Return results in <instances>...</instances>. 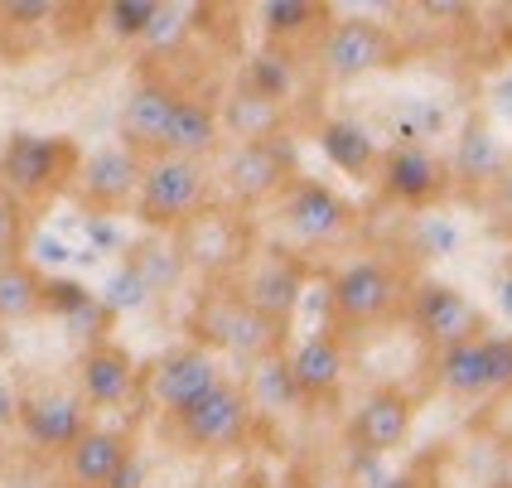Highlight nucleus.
I'll return each instance as SVG.
<instances>
[{
    "mask_svg": "<svg viewBox=\"0 0 512 488\" xmlns=\"http://www.w3.org/2000/svg\"><path fill=\"white\" fill-rule=\"evenodd\" d=\"M508 39H512V34H508Z\"/></svg>",
    "mask_w": 512,
    "mask_h": 488,
    "instance_id": "obj_37",
    "label": "nucleus"
},
{
    "mask_svg": "<svg viewBox=\"0 0 512 488\" xmlns=\"http://www.w3.org/2000/svg\"><path fill=\"white\" fill-rule=\"evenodd\" d=\"M377 189L387 194L401 208H435L455 194L450 184V160L435 155L430 145L421 141H401L382 150V165H377Z\"/></svg>",
    "mask_w": 512,
    "mask_h": 488,
    "instance_id": "obj_12",
    "label": "nucleus"
},
{
    "mask_svg": "<svg viewBox=\"0 0 512 488\" xmlns=\"http://www.w3.org/2000/svg\"><path fill=\"white\" fill-rule=\"evenodd\" d=\"M15 242V199L0 189V247H10Z\"/></svg>",
    "mask_w": 512,
    "mask_h": 488,
    "instance_id": "obj_34",
    "label": "nucleus"
},
{
    "mask_svg": "<svg viewBox=\"0 0 512 488\" xmlns=\"http://www.w3.org/2000/svg\"><path fill=\"white\" fill-rule=\"evenodd\" d=\"M256 421H261V416H256L247 387L223 377L203 402L165 416V421H160V435L170 440L174 450H184V455L218 460V455H237V450H247V445H252Z\"/></svg>",
    "mask_w": 512,
    "mask_h": 488,
    "instance_id": "obj_3",
    "label": "nucleus"
},
{
    "mask_svg": "<svg viewBox=\"0 0 512 488\" xmlns=\"http://www.w3.org/2000/svg\"><path fill=\"white\" fill-rule=\"evenodd\" d=\"M174 257L184 271H194L203 286H223L237 281L247 271V261L256 257V223L252 213L232 208L228 199L208 203L203 213H194L184 228L174 232Z\"/></svg>",
    "mask_w": 512,
    "mask_h": 488,
    "instance_id": "obj_2",
    "label": "nucleus"
},
{
    "mask_svg": "<svg viewBox=\"0 0 512 488\" xmlns=\"http://www.w3.org/2000/svg\"><path fill=\"white\" fill-rule=\"evenodd\" d=\"M406 319H411V329L421 334V344L430 353H445V348H459V344H469V339H479V334H488L484 310L459 286H445V281L411 286Z\"/></svg>",
    "mask_w": 512,
    "mask_h": 488,
    "instance_id": "obj_11",
    "label": "nucleus"
},
{
    "mask_svg": "<svg viewBox=\"0 0 512 488\" xmlns=\"http://www.w3.org/2000/svg\"><path fill=\"white\" fill-rule=\"evenodd\" d=\"M479 431H488L498 445H508L512 450V387L503 392V397H493V402L484 406V416H479Z\"/></svg>",
    "mask_w": 512,
    "mask_h": 488,
    "instance_id": "obj_32",
    "label": "nucleus"
},
{
    "mask_svg": "<svg viewBox=\"0 0 512 488\" xmlns=\"http://www.w3.org/2000/svg\"><path fill=\"white\" fill-rule=\"evenodd\" d=\"M218 116H223V136H232V145L285 141V131H290V102H276L242 83L218 102Z\"/></svg>",
    "mask_w": 512,
    "mask_h": 488,
    "instance_id": "obj_22",
    "label": "nucleus"
},
{
    "mask_svg": "<svg viewBox=\"0 0 512 488\" xmlns=\"http://www.w3.org/2000/svg\"><path fill=\"white\" fill-rule=\"evenodd\" d=\"M503 305H508V310H512V271H508V276H503Z\"/></svg>",
    "mask_w": 512,
    "mask_h": 488,
    "instance_id": "obj_36",
    "label": "nucleus"
},
{
    "mask_svg": "<svg viewBox=\"0 0 512 488\" xmlns=\"http://www.w3.org/2000/svg\"><path fill=\"white\" fill-rule=\"evenodd\" d=\"M223 116L213 102H203L194 92H184V102L174 107V121L165 131V150L160 155H179V160H213L223 150Z\"/></svg>",
    "mask_w": 512,
    "mask_h": 488,
    "instance_id": "obj_24",
    "label": "nucleus"
},
{
    "mask_svg": "<svg viewBox=\"0 0 512 488\" xmlns=\"http://www.w3.org/2000/svg\"><path fill=\"white\" fill-rule=\"evenodd\" d=\"M300 179L295 165V145L290 141H261V145H232V155L223 160V194L232 208L256 213L266 203H281V194Z\"/></svg>",
    "mask_w": 512,
    "mask_h": 488,
    "instance_id": "obj_10",
    "label": "nucleus"
},
{
    "mask_svg": "<svg viewBox=\"0 0 512 488\" xmlns=\"http://www.w3.org/2000/svg\"><path fill=\"white\" fill-rule=\"evenodd\" d=\"M15 421L34 450H54V455H68L87 431V402L68 387H34L25 397H15Z\"/></svg>",
    "mask_w": 512,
    "mask_h": 488,
    "instance_id": "obj_17",
    "label": "nucleus"
},
{
    "mask_svg": "<svg viewBox=\"0 0 512 488\" xmlns=\"http://www.w3.org/2000/svg\"><path fill=\"white\" fill-rule=\"evenodd\" d=\"M160 20H165V5H155V0H116L107 10V29L116 39H150Z\"/></svg>",
    "mask_w": 512,
    "mask_h": 488,
    "instance_id": "obj_29",
    "label": "nucleus"
},
{
    "mask_svg": "<svg viewBox=\"0 0 512 488\" xmlns=\"http://www.w3.org/2000/svg\"><path fill=\"white\" fill-rule=\"evenodd\" d=\"M63 460H68V479L78 488H116V479L126 474V464L136 460V450H131V435L126 431L92 426Z\"/></svg>",
    "mask_w": 512,
    "mask_h": 488,
    "instance_id": "obj_23",
    "label": "nucleus"
},
{
    "mask_svg": "<svg viewBox=\"0 0 512 488\" xmlns=\"http://www.w3.org/2000/svg\"><path fill=\"white\" fill-rule=\"evenodd\" d=\"M411 426H416V397L406 387H372L368 397L358 402V411L348 416L343 426V440L353 445V455H368V460H382L401 450L411 440Z\"/></svg>",
    "mask_w": 512,
    "mask_h": 488,
    "instance_id": "obj_15",
    "label": "nucleus"
},
{
    "mask_svg": "<svg viewBox=\"0 0 512 488\" xmlns=\"http://www.w3.org/2000/svg\"><path fill=\"white\" fill-rule=\"evenodd\" d=\"M261 34H266V49H295V44H319V34L334 25V10L319 5V0H271L256 10Z\"/></svg>",
    "mask_w": 512,
    "mask_h": 488,
    "instance_id": "obj_25",
    "label": "nucleus"
},
{
    "mask_svg": "<svg viewBox=\"0 0 512 488\" xmlns=\"http://www.w3.org/2000/svg\"><path fill=\"white\" fill-rule=\"evenodd\" d=\"M435 387L455 402H493L512 387V334H479L435 353Z\"/></svg>",
    "mask_w": 512,
    "mask_h": 488,
    "instance_id": "obj_8",
    "label": "nucleus"
},
{
    "mask_svg": "<svg viewBox=\"0 0 512 488\" xmlns=\"http://www.w3.org/2000/svg\"><path fill=\"white\" fill-rule=\"evenodd\" d=\"M213 203V165L208 160H179V155H155L145 160L141 199L136 218L150 232H179L194 213Z\"/></svg>",
    "mask_w": 512,
    "mask_h": 488,
    "instance_id": "obj_6",
    "label": "nucleus"
},
{
    "mask_svg": "<svg viewBox=\"0 0 512 488\" xmlns=\"http://www.w3.org/2000/svg\"><path fill=\"white\" fill-rule=\"evenodd\" d=\"M184 102V92L165 78H141V83L131 87V97L121 102V145L126 150H136L145 160H155L160 150H165V131H170L174 121V107Z\"/></svg>",
    "mask_w": 512,
    "mask_h": 488,
    "instance_id": "obj_20",
    "label": "nucleus"
},
{
    "mask_svg": "<svg viewBox=\"0 0 512 488\" xmlns=\"http://www.w3.org/2000/svg\"><path fill=\"white\" fill-rule=\"evenodd\" d=\"M406 300H411V281L397 261H348L329 281V329L348 339V334H363L377 324H392L397 315H406Z\"/></svg>",
    "mask_w": 512,
    "mask_h": 488,
    "instance_id": "obj_4",
    "label": "nucleus"
},
{
    "mask_svg": "<svg viewBox=\"0 0 512 488\" xmlns=\"http://www.w3.org/2000/svg\"><path fill=\"white\" fill-rule=\"evenodd\" d=\"M0 15H5V20H20V25H39V20H54L58 5H49V0H34V5H0Z\"/></svg>",
    "mask_w": 512,
    "mask_h": 488,
    "instance_id": "obj_33",
    "label": "nucleus"
},
{
    "mask_svg": "<svg viewBox=\"0 0 512 488\" xmlns=\"http://www.w3.org/2000/svg\"><path fill=\"white\" fill-rule=\"evenodd\" d=\"M237 488H281V484H276V479H271L266 469H247V474L237 479Z\"/></svg>",
    "mask_w": 512,
    "mask_h": 488,
    "instance_id": "obj_35",
    "label": "nucleus"
},
{
    "mask_svg": "<svg viewBox=\"0 0 512 488\" xmlns=\"http://www.w3.org/2000/svg\"><path fill=\"white\" fill-rule=\"evenodd\" d=\"M319 145H324V155H329L343 174H353V179H377L382 150H377V141H372L358 121H343V116L339 121H324V126H319Z\"/></svg>",
    "mask_w": 512,
    "mask_h": 488,
    "instance_id": "obj_26",
    "label": "nucleus"
},
{
    "mask_svg": "<svg viewBox=\"0 0 512 488\" xmlns=\"http://www.w3.org/2000/svg\"><path fill=\"white\" fill-rule=\"evenodd\" d=\"M223 382L218 358L199 344H179L170 353H160L150 368H141V397L150 406H160V416H174L184 406L203 402L213 387Z\"/></svg>",
    "mask_w": 512,
    "mask_h": 488,
    "instance_id": "obj_14",
    "label": "nucleus"
},
{
    "mask_svg": "<svg viewBox=\"0 0 512 488\" xmlns=\"http://www.w3.org/2000/svg\"><path fill=\"white\" fill-rule=\"evenodd\" d=\"M285 373L300 406H334L348 382V339L334 334L329 324L319 334H305L300 344L285 348Z\"/></svg>",
    "mask_w": 512,
    "mask_h": 488,
    "instance_id": "obj_16",
    "label": "nucleus"
},
{
    "mask_svg": "<svg viewBox=\"0 0 512 488\" xmlns=\"http://www.w3.org/2000/svg\"><path fill=\"white\" fill-rule=\"evenodd\" d=\"M314 58L329 83H358L372 73H387L406 58V44L392 25L368 20V15H334V25L319 34Z\"/></svg>",
    "mask_w": 512,
    "mask_h": 488,
    "instance_id": "obj_7",
    "label": "nucleus"
},
{
    "mask_svg": "<svg viewBox=\"0 0 512 488\" xmlns=\"http://www.w3.org/2000/svg\"><path fill=\"white\" fill-rule=\"evenodd\" d=\"M484 218L498 242H512V160H508V170H503V179L493 184V194L484 199Z\"/></svg>",
    "mask_w": 512,
    "mask_h": 488,
    "instance_id": "obj_31",
    "label": "nucleus"
},
{
    "mask_svg": "<svg viewBox=\"0 0 512 488\" xmlns=\"http://www.w3.org/2000/svg\"><path fill=\"white\" fill-rule=\"evenodd\" d=\"M305 281H310L305 261L295 257V252H285V247H271V252H256V257L247 261V271L237 276V290H242L266 319H276V324L290 329V324H295V310H300V295H305Z\"/></svg>",
    "mask_w": 512,
    "mask_h": 488,
    "instance_id": "obj_19",
    "label": "nucleus"
},
{
    "mask_svg": "<svg viewBox=\"0 0 512 488\" xmlns=\"http://www.w3.org/2000/svg\"><path fill=\"white\" fill-rule=\"evenodd\" d=\"M78 397L92 411H116L131 397H141V363L126 353L121 344L102 339V344H87L78 358Z\"/></svg>",
    "mask_w": 512,
    "mask_h": 488,
    "instance_id": "obj_21",
    "label": "nucleus"
},
{
    "mask_svg": "<svg viewBox=\"0 0 512 488\" xmlns=\"http://www.w3.org/2000/svg\"><path fill=\"white\" fill-rule=\"evenodd\" d=\"M49 281L20 257H0V324H20V319L44 315Z\"/></svg>",
    "mask_w": 512,
    "mask_h": 488,
    "instance_id": "obj_27",
    "label": "nucleus"
},
{
    "mask_svg": "<svg viewBox=\"0 0 512 488\" xmlns=\"http://www.w3.org/2000/svg\"><path fill=\"white\" fill-rule=\"evenodd\" d=\"M281 232L295 247H339L358 232V208L353 199H343L339 189L319 184V179H295L276 203Z\"/></svg>",
    "mask_w": 512,
    "mask_h": 488,
    "instance_id": "obj_9",
    "label": "nucleus"
},
{
    "mask_svg": "<svg viewBox=\"0 0 512 488\" xmlns=\"http://www.w3.org/2000/svg\"><path fill=\"white\" fill-rule=\"evenodd\" d=\"M141 179H145V155L126 150V145H102L83 155L78 165V179H73V199L83 203L87 213L97 218H112V213H136V199H141Z\"/></svg>",
    "mask_w": 512,
    "mask_h": 488,
    "instance_id": "obj_13",
    "label": "nucleus"
},
{
    "mask_svg": "<svg viewBox=\"0 0 512 488\" xmlns=\"http://www.w3.org/2000/svg\"><path fill=\"white\" fill-rule=\"evenodd\" d=\"M281 488H358V479L329 455H300V460H290Z\"/></svg>",
    "mask_w": 512,
    "mask_h": 488,
    "instance_id": "obj_28",
    "label": "nucleus"
},
{
    "mask_svg": "<svg viewBox=\"0 0 512 488\" xmlns=\"http://www.w3.org/2000/svg\"><path fill=\"white\" fill-rule=\"evenodd\" d=\"M184 329H189V344L208 348L213 358L228 353V358L252 363V368L271 363V358H281L285 348H290V329L261 315L252 300L237 290V281L203 286L199 295H194V305H189Z\"/></svg>",
    "mask_w": 512,
    "mask_h": 488,
    "instance_id": "obj_1",
    "label": "nucleus"
},
{
    "mask_svg": "<svg viewBox=\"0 0 512 488\" xmlns=\"http://www.w3.org/2000/svg\"><path fill=\"white\" fill-rule=\"evenodd\" d=\"M78 165H83V155L68 136L15 131L0 150V189L15 203H49L63 189H73Z\"/></svg>",
    "mask_w": 512,
    "mask_h": 488,
    "instance_id": "obj_5",
    "label": "nucleus"
},
{
    "mask_svg": "<svg viewBox=\"0 0 512 488\" xmlns=\"http://www.w3.org/2000/svg\"><path fill=\"white\" fill-rule=\"evenodd\" d=\"M242 87L266 92V97H276V102H290V63H285L281 49H261V54L252 58V68H247Z\"/></svg>",
    "mask_w": 512,
    "mask_h": 488,
    "instance_id": "obj_30",
    "label": "nucleus"
},
{
    "mask_svg": "<svg viewBox=\"0 0 512 488\" xmlns=\"http://www.w3.org/2000/svg\"><path fill=\"white\" fill-rule=\"evenodd\" d=\"M508 160H512V150L503 145V136L493 131V121H488V116H469V121L459 126L455 150H450V184H455V194L484 208V199L493 194V184L508 170Z\"/></svg>",
    "mask_w": 512,
    "mask_h": 488,
    "instance_id": "obj_18",
    "label": "nucleus"
}]
</instances>
